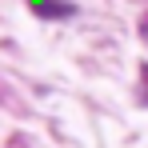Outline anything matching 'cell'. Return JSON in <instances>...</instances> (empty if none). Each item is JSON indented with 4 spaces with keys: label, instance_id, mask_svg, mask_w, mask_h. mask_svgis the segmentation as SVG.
<instances>
[{
    "label": "cell",
    "instance_id": "2",
    "mask_svg": "<svg viewBox=\"0 0 148 148\" xmlns=\"http://www.w3.org/2000/svg\"><path fill=\"white\" fill-rule=\"evenodd\" d=\"M140 36L148 40V12H144V20H140Z\"/></svg>",
    "mask_w": 148,
    "mask_h": 148
},
{
    "label": "cell",
    "instance_id": "1",
    "mask_svg": "<svg viewBox=\"0 0 148 148\" xmlns=\"http://www.w3.org/2000/svg\"><path fill=\"white\" fill-rule=\"evenodd\" d=\"M28 8L36 16H44V20H68V16H76V8L68 0H28Z\"/></svg>",
    "mask_w": 148,
    "mask_h": 148
},
{
    "label": "cell",
    "instance_id": "3",
    "mask_svg": "<svg viewBox=\"0 0 148 148\" xmlns=\"http://www.w3.org/2000/svg\"><path fill=\"white\" fill-rule=\"evenodd\" d=\"M144 92H148V68H144Z\"/></svg>",
    "mask_w": 148,
    "mask_h": 148
}]
</instances>
